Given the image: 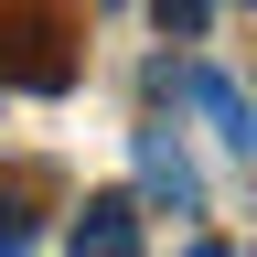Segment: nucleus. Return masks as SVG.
I'll return each instance as SVG.
<instances>
[{
    "instance_id": "6",
    "label": "nucleus",
    "mask_w": 257,
    "mask_h": 257,
    "mask_svg": "<svg viewBox=\"0 0 257 257\" xmlns=\"http://www.w3.org/2000/svg\"><path fill=\"white\" fill-rule=\"evenodd\" d=\"M182 257H236V246H225V236H193V246H182Z\"/></svg>"
},
{
    "instance_id": "5",
    "label": "nucleus",
    "mask_w": 257,
    "mask_h": 257,
    "mask_svg": "<svg viewBox=\"0 0 257 257\" xmlns=\"http://www.w3.org/2000/svg\"><path fill=\"white\" fill-rule=\"evenodd\" d=\"M204 22V0H161V32H193Z\"/></svg>"
},
{
    "instance_id": "1",
    "label": "nucleus",
    "mask_w": 257,
    "mask_h": 257,
    "mask_svg": "<svg viewBox=\"0 0 257 257\" xmlns=\"http://www.w3.org/2000/svg\"><path fill=\"white\" fill-rule=\"evenodd\" d=\"M64 257H140V204H128V193H96V204L64 225Z\"/></svg>"
},
{
    "instance_id": "2",
    "label": "nucleus",
    "mask_w": 257,
    "mask_h": 257,
    "mask_svg": "<svg viewBox=\"0 0 257 257\" xmlns=\"http://www.w3.org/2000/svg\"><path fill=\"white\" fill-rule=\"evenodd\" d=\"M182 96L214 118V140H225V150H257V107H246V96L214 75V64H182Z\"/></svg>"
},
{
    "instance_id": "4",
    "label": "nucleus",
    "mask_w": 257,
    "mask_h": 257,
    "mask_svg": "<svg viewBox=\"0 0 257 257\" xmlns=\"http://www.w3.org/2000/svg\"><path fill=\"white\" fill-rule=\"evenodd\" d=\"M32 236H43V214H32L22 193L0 182V257H32Z\"/></svg>"
},
{
    "instance_id": "3",
    "label": "nucleus",
    "mask_w": 257,
    "mask_h": 257,
    "mask_svg": "<svg viewBox=\"0 0 257 257\" xmlns=\"http://www.w3.org/2000/svg\"><path fill=\"white\" fill-rule=\"evenodd\" d=\"M140 182H150L172 214H193V204H204V182H193V161H182V140H172V128H140Z\"/></svg>"
}]
</instances>
